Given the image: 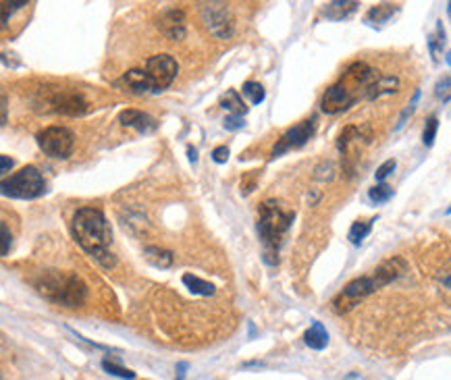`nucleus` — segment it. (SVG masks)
<instances>
[{"mask_svg":"<svg viewBox=\"0 0 451 380\" xmlns=\"http://www.w3.org/2000/svg\"><path fill=\"white\" fill-rule=\"evenodd\" d=\"M71 233L75 241L104 268H112L117 264V258L110 254V241H112V231L98 208H79L73 214L71 221Z\"/></svg>","mask_w":451,"mask_h":380,"instance_id":"f257e3e1","label":"nucleus"},{"mask_svg":"<svg viewBox=\"0 0 451 380\" xmlns=\"http://www.w3.org/2000/svg\"><path fill=\"white\" fill-rule=\"evenodd\" d=\"M408 270V264L402 260V258H391L387 262H383L373 275L368 277H358L354 279L352 283H348L341 293L333 300V308L343 314V312H350L354 306H358L362 300H366L368 295H373L377 289L393 283L395 279H400L404 273Z\"/></svg>","mask_w":451,"mask_h":380,"instance_id":"f03ea898","label":"nucleus"},{"mask_svg":"<svg viewBox=\"0 0 451 380\" xmlns=\"http://www.w3.org/2000/svg\"><path fill=\"white\" fill-rule=\"evenodd\" d=\"M293 212L285 210L277 200H266L258 210V233L264 243V260L275 264L283 235L293 223Z\"/></svg>","mask_w":451,"mask_h":380,"instance_id":"7ed1b4c3","label":"nucleus"},{"mask_svg":"<svg viewBox=\"0 0 451 380\" xmlns=\"http://www.w3.org/2000/svg\"><path fill=\"white\" fill-rule=\"evenodd\" d=\"M35 287L46 300H50L58 306H65V308H79V306H83V302L87 297L85 283L73 273L46 270L35 281Z\"/></svg>","mask_w":451,"mask_h":380,"instance_id":"20e7f679","label":"nucleus"},{"mask_svg":"<svg viewBox=\"0 0 451 380\" xmlns=\"http://www.w3.org/2000/svg\"><path fill=\"white\" fill-rule=\"evenodd\" d=\"M2 196L12 200H35L46 191L42 173L35 166H23L10 177L2 179Z\"/></svg>","mask_w":451,"mask_h":380,"instance_id":"39448f33","label":"nucleus"},{"mask_svg":"<svg viewBox=\"0 0 451 380\" xmlns=\"http://www.w3.org/2000/svg\"><path fill=\"white\" fill-rule=\"evenodd\" d=\"M37 146L40 150L50 156V158H58V160H65L73 154V148H75V135L71 129L67 127H60V125H50L46 129H42L37 135Z\"/></svg>","mask_w":451,"mask_h":380,"instance_id":"423d86ee","label":"nucleus"},{"mask_svg":"<svg viewBox=\"0 0 451 380\" xmlns=\"http://www.w3.org/2000/svg\"><path fill=\"white\" fill-rule=\"evenodd\" d=\"M144 71L152 83V92H162L175 81V77L179 73V64L171 54H156V56H150L146 60Z\"/></svg>","mask_w":451,"mask_h":380,"instance_id":"0eeeda50","label":"nucleus"},{"mask_svg":"<svg viewBox=\"0 0 451 380\" xmlns=\"http://www.w3.org/2000/svg\"><path fill=\"white\" fill-rule=\"evenodd\" d=\"M202 19L208 27V31L221 40H229L235 33V21L231 15L229 4L225 2H210L202 8Z\"/></svg>","mask_w":451,"mask_h":380,"instance_id":"6e6552de","label":"nucleus"},{"mask_svg":"<svg viewBox=\"0 0 451 380\" xmlns=\"http://www.w3.org/2000/svg\"><path fill=\"white\" fill-rule=\"evenodd\" d=\"M314 131H316V119H306V121L293 125V127L287 129V131L283 133V137L277 141V146L273 148V154H271V156L277 158V156H281V154H285V152H289V150L302 148L304 144H308V139H312Z\"/></svg>","mask_w":451,"mask_h":380,"instance_id":"1a4fd4ad","label":"nucleus"},{"mask_svg":"<svg viewBox=\"0 0 451 380\" xmlns=\"http://www.w3.org/2000/svg\"><path fill=\"white\" fill-rule=\"evenodd\" d=\"M50 104L62 114H83L87 110V102L77 89H56L50 98Z\"/></svg>","mask_w":451,"mask_h":380,"instance_id":"9d476101","label":"nucleus"},{"mask_svg":"<svg viewBox=\"0 0 451 380\" xmlns=\"http://www.w3.org/2000/svg\"><path fill=\"white\" fill-rule=\"evenodd\" d=\"M354 102H356V98L350 94V89L343 83H335L325 92V96L321 100V106H323L325 112L337 114V112H343L346 108H350Z\"/></svg>","mask_w":451,"mask_h":380,"instance_id":"9b49d317","label":"nucleus"},{"mask_svg":"<svg viewBox=\"0 0 451 380\" xmlns=\"http://www.w3.org/2000/svg\"><path fill=\"white\" fill-rule=\"evenodd\" d=\"M160 29L169 40H181L185 35V15L179 8H169L160 17Z\"/></svg>","mask_w":451,"mask_h":380,"instance_id":"f8f14e48","label":"nucleus"},{"mask_svg":"<svg viewBox=\"0 0 451 380\" xmlns=\"http://www.w3.org/2000/svg\"><path fill=\"white\" fill-rule=\"evenodd\" d=\"M119 123H121L123 127L137 129L139 133H150V131L156 129V121H154L150 114H146V112H142V110H135V108L123 110V112L119 114Z\"/></svg>","mask_w":451,"mask_h":380,"instance_id":"ddd939ff","label":"nucleus"},{"mask_svg":"<svg viewBox=\"0 0 451 380\" xmlns=\"http://www.w3.org/2000/svg\"><path fill=\"white\" fill-rule=\"evenodd\" d=\"M121 81L127 85V89H129L131 94L142 96V94H150V92H152V83H150V79H148V75H146L144 69H129V71L123 75Z\"/></svg>","mask_w":451,"mask_h":380,"instance_id":"4468645a","label":"nucleus"},{"mask_svg":"<svg viewBox=\"0 0 451 380\" xmlns=\"http://www.w3.org/2000/svg\"><path fill=\"white\" fill-rule=\"evenodd\" d=\"M304 343L314 349V352H321L329 345V333L327 329L323 327V322H314L306 333H304Z\"/></svg>","mask_w":451,"mask_h":380,"instance_id":"2eb2a0df","label":"nucleus"},{"mask_svg":"<svg viewBox=\"0 0 451 380\" xmlns=\"http://www.w3.org/2000/svg\"><path fill=\"white\" fill-rule=\"evenodd\" d=\"M360 6V2H356V0H337V2H329V4H325V17H329V19H335V21H341V19H346V17H350L352 12H356V8Z\"/></svg>","mask_w":451,"mask_h":380,"instance_id":"dca6fc26","label":"nucleus"},{"mask_svg":"<svg viewBox=\"0 0 451 380\" xmlns=\"http://www.w3.org/2000/svg\"><path fill=\"white\" fill-rule=\"evenodd\" d=\"M400 81L395 77H377L368 87H366V98L368 100H377L385 94H393L398 89Z\"/></svg>","mask_w":451,"mask_h":380,"instance_id":"f3484780","label":"nucleus"},{"mask_svg":"<svg viewBox=\"0 0 451 380\" xmlns=\"http://www.w3.org/2000/svg\"><path fill=\"white\" fill-rule=\"evenodd\" d=\"M398 10H400V6H398V4H391V2L377 4V6H373V8L366 12V23H371V25L387 23V21H389Z\"/></svg>","mask_w":451,"mask_h":380,"instance_id":"a211bd4d","label":"nucleus"},{"mask_svg":"<svg viewBox=\"0 0 451 380\" xmlns=\"http://www.w3.org/2000/svg\"><path fill=\"white\" fill-rule=\"evenodd\" d=\"M183 285L194 293V295H212L214 293V287L210 285V283H206V281H202L200 277H196V275H183Z\"/></svg>","mask_w":451,"mask_h":380,"instance_id":"6ab92c4d","label":"nucleus"},{"mask_svg":"<svg viewBox=\"0 0 451 380\" xmlns=\"http://www.w3.org/2000/svg\"><path fill=\"white\" fill-rule=\"evenodd\" d=\"M146 260L150 264H154L156 268H169L173 264V254L160 248H146Z\"/></svg>","mask_w":451,"mask_h":380,"instance_id":"aec40b11","label":"nucleus"},{"mask_svg":"<svg viewBox=\"0 0 451 380\" xmlns=\"http://www.w3.org/2000/svg\"><path fill=\"white\" fill-rule=\"evenodd\" d=\"M377 218H371V221H356L354 225H352V229H350V241L354 243V245H358V243H362V239H366L368 237V233L373 231V223H375Z\"/></svg>","mask_w":451,"mask_h":380,"instance_id":"412c9836","label":"nucleus"},{"mask_svg":"<svg viewBox=\"0 0 451 380\" xmlns=\"http://www.w3.org/2000/svg\"><path fill=\"white\" fill-rule=\"evenodd\" d=\"M244 96H248L250 98V102L252 104H260V102H264V87L260 85V83H256V81H246L244 83Z\"/></svg>","mask_w":451,"mask_h":380,"instance_id":"4be33fe9","label":"nucleus"},{"mask_svg":"<svg viewBox=\"0 0 451 380\" xmlns=\"http://www.w3.org/2000/svg\"><path fill=\"white\" fill-rule=\"evenodd\" d=\"M102 368H104L108 374H112V377H119V379H125V380L135 379V372H131V370H127V368H123V366H119V364L110 362L108 358H106V360H102Z\"/></svg>","mask_w":451,"mask_h":380,"instance_id":"5701e85b","label":"nucleus"},{"mask_svg":"<svg viewBox=\"0 0 451 380\" xmlns=\"http://www.w3.org/2000/svg\"><path fill=\"white\" fill-rule=\"evenodd\" d=\"M391 196H393V189H391L389 185H385V183H381V185H375V187L368 191V198H371L375 204H383V202L391 200Z\"/></svg>","mask_w":451,"mask_h":380,"instance_id":"b1692460","label":"nucleus"},{"mask_svg":"<svg viewBox=\"0 0 451 380\" xmlns=\"http://www.w3.org/2000/svg\"><path fill=\"white\" fill-rule=\"evenodd\" d=\"M437 129H439V121L437 116H431L425 125V131H423V141L427 148H431L435 144V137H437Z\"/></svg>","mask_w":451,"mask_h":380,"instance_id":"393cba45","label":"nucleus"},{"mask_svg":"<svg viewBox=\"0 0 451 380\" xmlns=\"http://www.w3.org/2000/svg\"><path fill=\"white\" fill-rule=\"evenodd\" d=\"M223 106L225 108H229V110H233V114H246V104L239 100V96L235 94V92H229L227 94V98H225V102H223Z\"/></svg>","mask_w":451,"mask_h":380,"instance_id":"a878e982","label":"nucleus"},{"mask_svg":"<svg viewBox=\"0 0 451 380\" xmlns=\"http://www.w3.org/2000/svg\"><path fill=\"white\" fill-rule=\"evenodd\" d=\"M443 44H445V31H443V25L439 23L437 25V33L431 37V42H429V46H431V52L435 54V58H437V54H439V50L443 48Z\"/></svg>","mask_w":451,"mask_h":380,"instance_id":"bb28decb","label":"nucleus"},{"mask_svg":"<svg viewBox=\"0 0 451 380\" xmlns=\"http://www.w3.org/2000/svg\"><path fill=\"white\" fill-rule=\"evenodd\" d=\"M395 171V160L391 158V160H387V162H383L379 169H377V173H375V177H377V181H385L391 173Z\"/></svg>","mask_w":451,"mask_h":380,"instance_id":"cd10ccee","label":"nucleus"},{"mask_svg":"<svg viewBox=\"0 0 451 380\" xmlns=\"http://www.w3.org/2000/svg\"><path fill=\"white\" fill-rule=\"evenodd\" d=\"M23 6H27V2H2V23L6 25L8 23V12H12V10H17V8H23Z\"/></svg>","mask_w":451,"mask_h":380,"instance_id":"c85d7f7f","label":"nucleus"},{"mask_svg":"<svg viewBox=\"0 0 451 380\" xmlns=\"http://www.w3.org/2000/svg\"><path fill=\"white\" fill-rule=\"evenodd\" d=\"M418 98H420V92H416L414 94V98H412V102H410V106L402 112V116H400V123H398V127L395 129H402L404 125H406V121H408V116L414 112V108H416V102H418Z\"/></svg>","mask_w":451,"mask_h":380,"instance_id":"c756f323","label":"nucleus"},{"mask_svg":"<svg viewBox=\"0 0 451 380\" xmlns=\"http://www.w3.org/2000/svg\"><path fill=\"white\" fill-rule=\"evenodd\" d=\"M10 243H12V235H10V231H8V225L2 223V256H8Z\"/></svg>","mask_w":451,"mask_h":380,"instance_id":"7c9ffc66","label":"nucleus"},{"mask_svg":"<svg viewBox=\"0 0 451 380\" xmlns=\"http://www.w3.org/2000/svg\"><path fill=\"white\" fill-rule=\"evenodd\" d=\"M241 127H244V116H239V114H231V116L225 119V129H229V131H237V129H241Z\"/></svg>","mask_w":451,"mask_h":380,"instance_id":"2f4dec72","label":"nucleus"},{"mask_svg":"<svg viewBox=\"0 0 451 380\" xmlns=\"http://www.w3.org/2000/svg\"><path fill=\"white\" fill-rule=\"evenodd\" d=\"M227 158H229V148H227V146L214 148V152H212V160H214V162L223 164V162H227Z\"/></svg>","mask_w":451,"mask_h":380,"instance_id":"473e14b6","label":"nucleus"},{"mask_svg":"<svg viewBox=\"0 0 451 380\" xmlns=\"http://www.w3.org/2000/svg\"><path fill=\"white\" fill-rule=\"evenodd\" d=\"M450 87H451V77H443V79L437 83V87H435V94H437V96H443V94H445Z\"/></svg>","mask_w":451,"mask_h":380,"instance_id":"72a5a7b5","label":"nucleus"},{"mask_svg":"<svg viewBox=\"0 0 451 380\" xmlns=\"http://www.w3.org/2000/svg\"><path fill=\"white\" fill-rule=\"evenodd\" d=\"M2 160V173H8V169H12V160L8 156H0Z\"/></svg>","mask_w":451,"mask_h":380,"instance_id":"f704fd0d","label":"nucleus"},{"mask_svg":"<svg viewBox=\"0 0 451 380\" xmlns=\"http://www.w3.org/2000/svg\"><path fill=\"white\" fill-rule=\"evenodd\" d=\"M6 123V96H2V125Z\"/></svg>","mask_w":451,"mask_h":380,"instance_id":"c9c22d12","label":"nucleus"},{"mask_svg":"<svg viewBox=\"0 0 451 380\" xmlns=\"http://www.w3.org/2000/svg\"><path fill=\"white\" fill-rule=\"evenodd\" d=\"M189 160H192V162H196V160H198V152H196V150H192V148H189Z\"/></svg>","mask_w":451,"mask_h":380,"instance_id":"e433bc0d","label":"nucleus"},{"mask_svg":"<svg viewBox=\"0 0 451 380\" xmlns=\"http://www.w3.org/2000/svg\"><path fill=\"white\" fill-rule=\"evenodd\" d=\"M445 60H448V64H450V67H451V50H450V52H448V56H445Z\"/></svg>","mask_w":451,"mask_h":380,"instance_id":"4c0bfd02","label":"nucleus"},{"mask_svg":"<svg viewBox=\"0 0 451 380\" xmlns=\"http://www.w3.org/2000/svg\"><path fill=\"white\" fill-rule=\"evenodd\" d=\"M448 214H451V208H450V210H448Z\"/></svg>","mask_w":451,"mask_h":380,"instance_id":"58836bf2","label":"nucleus"}]
</instances>
